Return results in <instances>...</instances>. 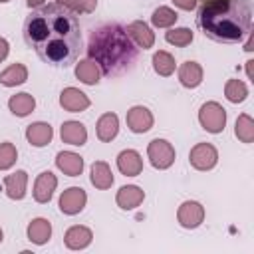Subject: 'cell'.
<instances>
[{
	"instance_id": "8fae6325",
	"label": "cell",
	"mask_w": 254,
	"mask_h": 254,
	"mask_svg": "<svg viewBox=\"0 0 254 254\" xmlns=\"http://www.w3.org/2000/svg\"><path fill=\"white\" fill-rule=\"evenodd\" d=\"M56 185H58V179L54 173H50V171L40 173L34 183V198L38 202H50V198L56 190Z\"/></svg>"
},
{
	"instance_id": "e575fe53",
	"label": "cell",
	"mask_w": 254,
	"mask_h": 254,
	"mask_svg": "<svg viewBox=\"0 0 254 254\" xmlns=\"http://www.w3.org/2000/svg\"><path fill=\"white\" fill-rule=\"evenodd\" d=\"M6 56H8V42L4 38H0V62H4Z\"/></svg>"
},
{
	"instance_id": "3957f363",
	"label": "cell",
	"mask_w": 254,
	"mask_h": 254,
	"mask_svg": "<svg viewBox=\"0 0 254 254\" xmlns=\"http://www.w3.org/2000/svg\"><path fill=\"white\" fill-rule=\"evenodd\" d=\"M87 56L93 60L101 73L121 75L129 71L139 56V48L119 24H103L89 34Z\"/></svg>"
},
{
	"instance_id": "f1b7e54d",
	"label": "cell",
	"mask_w": 254,
	"mask_h": 254,
	"mask_svg": "<svg viewBox=\"0 0 254 254\" xmlns=\"http://www.w3.org/2000/svg\"><path fill=\"white\" fill-rule=\"evenodd\" d=\"M236 137L242 141V143H252L254 139V121L250 115L242 113L238 119H236V129H234Z\"/></svg>"
},
{
	"instance_id": "4dcf8cb0",
	"label": "cell",
	"mask_w": 254,
	"mask_h": 254,
	"mask_svg": "<svg viewBox=\"0 0 254 254\" xmlns=\"http://www.w3.org/2000/svg\"><path fill=\"white\" fill-rule=\"evenodd\" d=\"M165 40L173 46H179V48H185L192 42V32L189 28H173L165 34Z\"/></svg>"
},
{
	"instance_id": "836d02e7",
	"label": "cell",
	"mask_w": 254,
	"mask_h": 254,
	"mask_svg": "<svg viewBox=\"0 0 254 254\" xmlns=\"http://www.w3.org/2000/svg\"><path fill=\"white\" fill-rule=\"evenodd\" d=\"M173 2H175V6H179L183 10H192L196 6V0H173Z\"/></svg>"
},
{
	"instance_id": "2e32d148",
	"label": "cell",
	"mask_w": 254,
	"mask_h": 254,
	"mask_svg": "<svg viewBox=\"0 0 254 254\" xmlns=\"http://www.w3.org/2000/svg\"><path fill=\"white\" fill-rule=\"evenodd\" d=\"M56 165L60 171H64L69 177H77L83 171V159L71 151H62L56 157Z\"/></svg>"
},
{
	"instance_id": "83f0119b",
	"label": "cell",
	"mask_w": 254,
	"mask_h": 254,
	"mask_svg": "<svg viewBox=\"0 0 254 254\" xmlns=\"http://www.w3.org/2000/svg\"><path fill=\"white\" fill-rule=\"evenodd\" d=\"M224 95H226L228 101H232V103H240V101L246 99V95H248V87H246V83L240 81V79H228L226 85H224Z\"/></svg>"
},
{
	"instance_id": "8d00e7d4",
	"label": "cell",
	"mask_w": 254,
	"mask_h": 254,
	"mask_svg": "<svg viewBox=\"0 0 254 254\" xmlns=\"http://www.w3.org/2000/svg\"><path fill=\"white\" fill-rule=\"evenodd\" d=\"M252 64H254V62H246V73H248L250 79H252Z\"/></svg>"
},
{
	"instance_id": "e0dca14e",
	"label": "cell",
	"mask_w": 254,
	"mask_h": 254,
	"mask_svg": "<svg viewBox=\"0 0 254 254\" xmlns=\"http://www.w3.org/2000/svg\"><path fill=\"white\" fill-rule=\"evenodd\" d=\"M62 141L69 145H83L87 141V131L79 121H65L62 125Z\"/></svg>"
},
{
	"instance_id": "4fadbf2b",
	"label": "cell",
	"mask_w": 254,
	"mask_h": 254,
	"mask_svg": "<svg viewBox=\"0 0 254 254\" xmlns=\"http://www.w3.org/2000/svg\"><path fill=\"white\" fill-rule=\"evenodd\" d=\"M117 167L123 175L127 177H137L141 171H143V159L137 151L133 149H127V151H121L119 157H117Z\"/></svg>"
},
{
	"instance_id": "d6986e66",
	"label": "cell",
	"mask_w": 254,
	"mask_h": 254,
	"mask_svg": "<svg viewBox=\"0 0 254 254\" xmlns=\"http://www.w3.org/2000/svg\"><path fill=\"white\" fill-rule=\"evenodd\" d=\"M52 135H54L52 127H50L48 123H42V121L32 123V125H28V129H26V139H28L34 147H44V145H48V143L52 141Z\"/></svg>"
},
{
	"instance_id": "1f68e13d",
	"label": "cell",
	"mask_w": 254,
	"mask_h": 254,
	"mask_svg": "<svg viewBox=\"0 0 254 254\" xmlns=\"http://www.w3.org/2000/svg\"><path fill=\"white\" fill-rule=\"evenodd\" d=\"M18 159L16 147L12 143H0V171L10 169Z\"/></svg>"
},
{
	"instance_id": "7c38bea8",
	"label": "cell",
	"mask_w": 254,
	"mask_h": 254,
	"mask_svg": "<svg viewBox=\"0 0 254 254\" xmlns=\"http://www.w3.org/2000/svg\"><path fill=\"white\" fill-rule=\"evenodd\" d=\"M127 36L131 38V42L137 46V48H151L155 44V34L151 32V28L145 24V22H131L127 28Z\"/></svg>"
},
{
	"instance_id": "9a60e30c",
	"label": "cell",
	"mask_w": 254,
	"mask_h": 254,
	"mask_svg": "<svg viewBox=\"0 0 254 254\" xmlns=\"http://www.w3.org/2000/svg\"><path fill=\"white\" fill-rule=\"evenodd\" d=\"M26 183H28L26 171H16V173H12V175H8L4 179V190H6V194L10 198L20 200L26 194Z\"/></svg>"
},
{
	"instance_id": "ac0fdd59",
	"label": "cell",
	"mask_w": 254,
	"mask_h": 254,
	"mask_svg": "<svg viewBox=\"0 0 254 254\" xmlns=\"http://www.w3.org/2000/svg\"><path fill=\"white\" fill-rule=\"evenodd\" d=\"M179 81L185 87H189V89L200 85V81H202V67L196 62H185L179 67Z\"/></svg>"
},
{
	"instance_id": "6da1fadb",
	"label": "cell",
	"mask_w": 254,
	"mask_h": 254,
	"mask_svg": "<svg viewBox=\"0 0 254 254\" xmlns=\"http://www.w3.org/2000/svg\"><path fill=\"white\" fill-rule=\"evenodd\" d=\"M24 40L42 62L56 67L71 65L81 50L75 12L58 2L36 8L24 22Z\"/></svg>"
},
{
	"instance_id": "d4e9b609",
	"label": "cell",
	"mask_w": 254,
	"mask_h": 254,
	"mask_svg": "<svg viewBox=\"0 0 254 254\" xmlns=\"http://www.w3.org/2000/svg\"><path fill=\"white\" fill-rule=\"evenodd\" d=\"M28 79V69L26 65L22 64H12L10 67H6L2 73H0V83L6 85V87H14V85H20Z\"/></svg>"
},
{
	"instance_id": "30bf717a",
	"label": "cell",
	"mask_w": 254,
	"mask_h": 254,
	"mask_svg": "<svg viewBox=\"0 0 254 254\" xmlns=\"http://www.w3.org/2000/svg\"><path fill=\"white\" fill-rule=\"evenodd\" d=\"M60 105L65 111L77 113V111H83L89 107V97L83 91H79L77 87H65L60 95Z\"/></svg>"
},
{
	"instance_id": "f35d334b",
	"label": "cell",
	"mask_w": 254,
	"mask_h": 254,
	"mask_svg": "<svg viewBox=\"0 0 254 254\" xmlns=\"http://www.w3.org/2000/svg\"><path fill=\"white\" fill-rule=\"evenodd\" d=\"M0 2H10V0H0Z\"/></svg>"
},
{
	"instance_id": "d590c367",
	"label": "cell",
	"mask_w": 254,
	"mask_h": 254,
	"mask_svg": "<svg viewBox=\"0 0 254 254\" xmlns=\"http://www.w3.org/2000/svg\"><path fill=\"white\" fill-rule=\"evenodd\" d=\"M26 4H28L30 8H40V6L44 4V0H26Z\"/></svg>"
},
{
	"instance_id": "74e56055",
	"label": "cell",
	"mask_w": 254,
	"mask_h": 254,
	"mask_svg": "<svg viewBox=\"0 0 254 254\" xmlns=\"http://www.w3.org/2000/svg\"><path fill=\"white\" fill-rule=\"evenodd\" d=\"M0 242H2V228H0Z\"/></svg>"
},
{
	"instance_id": "5b68a950",
	"label": "cell",
	"mask_w": 254,
	"mask_h": 254,
	"mask_svg": "<svg viewBox=\"0 0 254 254\" xmlns=\"http://www.w3.org/2000/svg\"><path fill=\"white\" fill-rule=\"evenodd\" d=\"M147 155L155 169H169L175 161V149L165 139H153L147 147Z\"/></svg>"
},
{
	"instance_id": "f546056e",
	"label": "cell",
	"mask_w": 254,
	"mask_h": 254,
	"mask_svg": "<svg viewBox=\"0 0 254 254\" xmlns=\"http://www.w3.org/2000/svg\"><path fill=\"white\" fill-rule=\"evenodd\" d=\"M177 12L175 10H171L169 6H159L155 12H153V16H151V22H153V26H157V28H169V26H173L175 22H177Z\"/></svg>"
},
{
	"instance_id": "8992f818",
	"label": "cell",
	"mask_w": 254,
	"mask_h": 254,
	"mask_svg": "<svg viewBox=\"0 0 254 254\" xmlns=\"http://www.w3.org/2000/svg\"><path fill=\"white\" fill-rule=\"evenodd\" d=\"M189 159H190V165H192L194 169H198V171H208V169H212V167L216 165L218 153H216V149H214L210 143H198V145H194V147L190 149Z\"/></svg>"
},
{
	"instance_id": "277c9868",
	"label": "cell",
	"mask_w": 254,
	"mask_h": 254,
	"mask_svg": "<svg viewBox=\"0 0 254 254\" xmlns=\"http://www.w3.org/2000/svg\"><path fill=\"white\" fill-rule=\"evenodd\" d=\"M198 121L204 131L208 133H220L226 125V111L216 101H206L198 111Z\"/></svg>"
},
{
	"instance_id": "ffe728a7",
	"label": "cell",
	"mask_w": 254,
	"mask_h": 254,
	"mask_svg": "<svg viewBox=\"0 0 254 254\" xmlns=\"http://www.w3.org/2000/svg\"><path fill=\"white\" fill-rule=\"evenodd\" d=\"M117 131H119V119H117V115L115 113H103L99 117V121H97V139L103 141V143H107V141L115 139Z\"/></svg>"
},
{
	"instance_id": "4316f807",
	"label": "cell",
	"mask_w": 254,
	"mask_h": 254,
	"mask_svg": "<svg viewBox=\"0 0 254 254\" xmlns=\"http://www.w3.org/2000/svg\"><path fill=\"white\" fill-rule=\"evenodd\" d=\"M153 67H155V71L159 75L167 77V75H171L175 71V58L169 52H163L161 50V52H157L153 56Z\"/></svg>"
},
{
	"instance_id": "7a4b0ae2",
	"label": "cell",
	"mask_w": 254,
	"mask_h": 254,
	"mask_svg": "<svg viewBox=\"0 0 254 254\" xmlns=\"http://www.w3.org/2000/svg\"><path fill=\"white\" fill-rule=\"evenodd\" d=\"M196 24L210 40L236 44L250 32L252 0H202Z\"/></svg>"
},
{
	"instance_id": "ba28073f",
	"label": "cell",
	"mask_w": 254,
	"mask_h": 254,
	"mask_svg": "<svg viewBox=\"0 0 254 254\" xmlns=\"http://www.w3.org/2000/svg\"><path fill=\"white\" fill-rule=\"evenodd\" d=\"M177 218H179L181 226H185V228H196L202 222V218H204V208L196 200H187V202H183L179 206Z\"/></svg>"
},
{
	"instance_id": "cb8c5ba5",
	"label": "cell",
	"mask_w": 254,
	"mask_h": 254,
	"mask_svg": "<svg viewBox=\"0 0 254 254\" xmlns=\"http://www.w3.org/2000/svg\"><path fill=\"white\" fill-rule=\"evenodd\" d=\"M8 107H10V111H12L14 115H18V117H26L28 113L34 111L36 101H34V97H32L30 93H16V95L10 97Z\"/></svg>"
},
{
	"instance_id": "9c48e42d",
	"label": "cell",
	"mask_w": 254,
	"mask_h": 254,
	"mask_svg": "<svg viewBox=\"0 0 254 254\" xmlns=\"http://www.w3.org/2000/svg\"><path fill=\"white\" fill-rule=\"evenodd\" d=\"M127 127L133 133H145L153 127V115L147 107L143 105H135L127 111Z\"/></svg>"
},
{
	"instance_id": "603a6c76",
	"label": "cell",
	"mask_w": 254,
	"mask_h": 254,
	"mask_svg": "<svg viewBox=\"0 0 254 254\" xmlns=\"http://www.w3.org/2000/svg\"><path fill=\"white\" fill-rule=\"evenodd\" d=\"M52 236V224L46 218H34L28 226V238L34 244H46Z\"/></svg>"
},
{
	"instance_id": "5bb4252c",
	"label": "cell",
	"mask_w": 254,
	"mask_h": 254,
	"mask_svg": "<svg viewBox=\"0 0 254 254\" xmlns=\"http://www.w3.org/2000/svg\"><path fill=\"white\" fill-rule=\"evenodd\" d=\"M143 198H145V192H143L139 187H135V185L121 187V189H119V192H117V196H115L117 204H119L123 210L137 208V206L143 202Z\"/></svg>"
},
{
	"instance_id": "484cf974",
	"label": "cell",
	"mask_w": 254,
	"mask_h": 254,
	"mask_svg": "<svg viewBox=\"0 0 254 254\" xmlns=\"http://www.w3.org/2000/svg\"><path fill=\"white\" fill-rule=\"evenodd\" d=\"M75 75H77V79H81L83 83L95 85V83L99 81L101 71H99V67H97V64H95L93 60H81V62L77 64V67H75Z\"/></svg>"
},
{
	"instance_id": "7402d4cb",
	"label": "cell",
	"mask_w": 254,
	"mask_h": 254,
	"mask_svg": "<svg viewBox=\"0 0 254 254\" xmlns=\"http://www.w3.org/2000/svg\"><path fill=\"white\" fill-rule=\"evenodd\" d=\"M91 183L95 189H101V190H105L113 185V175L105 161H95L91 165Z\"/></svg>"
},
{
	"instance_id": "44dd1931",
	"label": "cell",
	"mask_w": 254,
	"mask_h": 254,
	"mask_svg": "<svg viewBox=\"0 0 254 254\" xmlns=\"http://www.w3.org/2000/svg\"><path fill=\"white\" fill-rule=\"evenodd\" d=\"M93 234L89 228L85 226H71L67 232H65V246L71 248V250H81L85 246H89Z\"/></svg>"
},
{
	"instance_id": "52a82bcc",
	"label": "cell",
	"mask_w": 254,
	"mask_h": 254,
	"mask_svg": "<svg viewBox=\"0 0 254 254\" xmlns=\"http://www.w3.org/2000/svg\"><path fill=\"white\" fill-rule=\"evenodd\" d=\"M85 202H87L85 190L79 189V187H71V189L62 192V196H60V210L64 214H77V212L83 210Z\"/></svg>"
},
{
	"instance_id": "d6a6232c",
	"label": "cell",
	"mask_w": 254,
	"mask_h": 254,
	"mask_svg": "<svg viewBox=\"0 0 254 254\" xmlns=\"http://www.w3.org/2000/svg\"><path fill=\"white\" fill-rule=\"evenodd\" d=\"M69 2H71L73 12H83V14L93 12L95 6H97V0H69Z\"/></svg>"
}]
</instances>
